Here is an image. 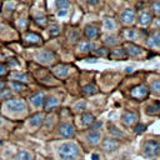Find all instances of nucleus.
Listing matches in <instances>:
<instances>
[{"instance_id": "24", "label": "nucleus", "mask_w": 160, "mask_h": 160, "mask_svg": "<svg viewBox=\"0 0 160 160\" xmlns=\"http://www.w3.org/2000/svg\"><path fill=\"white\" fill-rule=\"evenodd\" d=\"M94 120H95V118H94V115L90 114V112H84V114L81 115V122H82V125H85V126L91 125V122H92Z\"/></svg>"}, {"instance_id": "9", "label": "nucleus", "mask_w": 160, "mask_h": 160, "mask_svg": "<svg viewBox=\"0 0 160 160\" xmlns=\"http://www.w3.org/2000/svg\"><path fill=\"white\" fill-rule=\"evenodd\" d=\"M44 100H45V95H44V92H41V91L32 92V94L29 96V101H30L31 105H34L35 108L41 106L42 102H44Z\"/></svg>"}, {"instance_id": "6", "label": "nucleus", "mask_w": 160, "mask_h": 160, "mask_svg": "<svg viewBox=\"0 0 160 160\" xmlns=\"http://www.w3.org/2000/svg\"><path fill=\"white\" fill-rule=\"evenodd\" d=\"M124 49H125L126 54L130 55V56H138V55H140L142 52V49L139 45H136L134 42H130V41L124 44Z\"/></svg>"}, {"instance_id": "52", "label": "nucleus", "mask_w": 160, "mask_h": 160, "mask_svg": "<svg viewBox=\"0 0 160 160\" xmlns=\"http://www.w3.org/2000/svg\"><path fill=\"white\" fill-rule=\"evenodd\" d=\"M125 70H126V72H131L132 71V68H126Z\"/></svg>"}, {"instance_id": "39", "label": "nucleus", "mask_w": 160, "mask_h": 160, "mask_svg": "<svg viewBox=\"0 0 160 160\" xmlns=\"http://www.w3.org/2000/svg\"><path fill=\"white\" fill-rule=\"evenodd\" d=\"M144 130H146V125H144V124H136L134 126V131L135 132H141Z\"/></svg>"}, {"instance_id": "17", "label": "nucleus", "mask_w": 160, "mask_h": 160, "mask_svg": "<svg viewBox=\"0 0 160 160\" xmlns=\"http://www.w3.org/2000/svg\"><path fill=\"white\" fill-rule=\"evenodd\" d=\"M121 35H122L126 40H135V39L138 38L139 32H138L136 29H134V28H129V29H124V30L121 31Z\"/></svg>"}, {"instance_id": "7", "label": "nucleus", "mask_w": 160, "mask_h": 160, "mask_svg": "<svg viewBox=\"0 0 160 160\" xmlns=\"http://www.w3.org/2000/svg\"><path fill=\"white\" fill-rule=\"evenodd\" d=\"M120 20L122 24L125 25H130L132 24V21L135 20V11L132 9H125L121 14H120Z\"/></svg>"}, {"instance_id": "2", "label": "nucleus", "mask_w": 160, "mask_h": 160, "mask_svg": "<svg viewBox=\"0 0 160 160\" xmlns=\"http://www.w3.org/2000/svg\"><path fill=\"white\" fill-rule=\"evenodd\" d=\"M12 110V111H22L26 110V102L21 98H10L4 102V109Z\"/></svg>"}, {"instance_id": "44", "label": "nucleus", "mask_w": 160, "mask_h": 160, "mask_svg": "<svg viewBox=\"0 0 160 160\" xmlns=\"http://www.w3.org/2000/svg\"><path fill=\"white\" fill-rule=\"evenodd\" d=\"M4 74H6V68H5V65L0 64V75H4Z\"/></svg>"}, {"instance_id": "5", "label": "nucleus", "mask_w": 160, "mask_h": 160, "mask_svg": "<svg viewBox=\"0 0 160 160\" xmlns=\"http://www.w3.org/2000/svg\"><path fill=\"white\" fill-rule=\"evenodd\" d=\"M59 134L64 138H71L75 134V128L70 122H62L59 126Z\"/></svg>"}, {"instance_id": "23", "label": "nucleus", "mask_w": 160, "mask_h": 160, "mask_svg": "<svg viewBox=\"0 0 160 160\" xmlns=\"http://www.w3.org/2000/svg\"><path fill=\"white\" fill-rule=\"evenodd\" d=\"M44 120V114L42 112H36L30 116V124L34 126H39Z\"/></svg>"}, {"instance_id": "35", "label": "nucleus", "mask_w": 160, "mask_h": 160, "mask_svg": "<svg viewBox=\"0 0 160 160\" xmlns=\"http://www.w3.org/2000/svg\"><path fill=\"white\" fill-rule=\"evenodd\" d=\"M49 32H50V35H51V36H56V35H59V34H60L59 26H58V25H55V24H51V25L49 26Z\"/></svg>"}, {"instance_id": "22", "label": "nucleus", "mask_w": 160, "mask_h": 160, "mask_svg": "<svg viewBox=\"0 0 160 160\" xmlns=\"http://www.w3.org/2000/svg\"><path fill=\"white\" fill-rule=\"evenodd\" d=\"M126 55V51L124 48H116V49H112L110 51V58H115V59H124Z\"/></svg>"}, {"instance_id": "11", "label": "nucleus", "mask_w": 160, "mask_h": 160, "mask_svg": "<svg viewBox=\"0 0 160 160\" xmlns=\"http://www.w3.org/2000/svg\"><path fill=\"white\" fill-rule=\"evenodd\" d=\"M151 20H152L151 12L145 11V10L141 11L140 15H139V18H138V22H139V25H141V26H148V25L151 22Z\"/></svg>"}, {"instance_id": "36", "label": "nucleus", "mask_w": 160, "mask_h": 160, "mask_svg": "<svg viewBox=\"0 0 160 160\" xmlns=\"http://www.w3.org/2000/svg\"><path fill=\"white\" fill-rule=\"evenodd\" d=\"M95 91H96V86L92 85V84L86 85V86L82 88V92H84V94H92V92H95Z\"/></svg>"}, {"instance_id": "38", "label": "nucleus", "mask_w": 160, "mask_h": 160, "mask_svg": "<svg viewBox=\"0 0 160 160\" xmlns=\"http://www.w3.org/2000/svg\"><path fill=\"white\" fill-rule=\"evenodd\" d=\"M95 52H96V55H99V56H108V55H109V51H108L106 48H99L98 50H95Z\"/></svg>"}, {"instance_id": "12", "label": "nucleus", "mask_w": 160, "mask_h": 160, "mask_svg": "<svg viewBox=\"0 0 160 160\" xmlns=\"http://www.w3.org/2000/svg\"><path fill=\"white\" fill-rule=\"evenodd\" d=\"M119 146V142L115 140V139H110V138H106L105 140H102L101 142V148L106 151H112L115 150L116 148Z\"/></svg>"}, {"instance_id": "32", "label": "nucleus", "mask_w": 160, "mask_h": 160, "mask_svg": "<svg viewBox=\"0 0 160 160\" xmlns=\"http://www.w3.org/2000/svg\"><path fill=\"white\" fill-rule=\"evenodd\" d=\"M34 21L38 24V25H40V26H44L45 24H46V18L44 16V15H35L34 16Z\"/></svg>"}, {"instance_id": "28", "label": "nucleus", "mask_w": 160, "mask_h": 160, "mask_svg": "<svg viewBox=\"0 0 160 160\" xmlns=\"http://www.w3.org/2000/svg\"><path fill=\"white\" fill-rule=\"evenodd\" d=\"M85 108H86V102H85L84 100H80V101L75 102V105H74V111H75V112H80V111L85 110Z\"/></svg>"}, {"instance_id": "19", "label": "nucleus", "mask_w": 160, "mask_h": 160, "mask_svg": "<svg viewBox=\"0 0 160 160\" xmlns=\"http://www.w3.org/2000/svg\"><path fill=\"white\" fill-rule=\"evenodd\" d=\"M102 25H104L105 30H114L116 28V21L111 16H105L102 19Z\"/></svg>"}, {"instance_id": "14", "label": "nucleus", "mask_w": 160, "mask_h": 160, "mask_svg": "<svg viewBox=\"0 0 160 160\" xmlns=\"http://www.w3.org/2000/svg\"><path fill=\"white\" fill-rule=\"evenodd\" d=\"M52 71H54V74H55L56 76H59V78H65V76L68 75V72H69V66L65 65V64H58V65L54 66Z\"/></svg>"}, {"instance_id": "26", "label": "nucleus", "mask_w": 160, "mask_h": 160, "mask_svg": "<svg viewBox=\"0 0 160 160\" xmlns=\"http://www.w3.org/2000/svg\"><path fill=\"white\" fill-rule=\"evenodd\" d=\"M30 159H31L30 154H29L28 151H25V150L19 151V152L14 156V160H30Z\"/></svg>"}, {"instance_id": "34", "label": "nucleus", "mask_w": 160, "mask_h": 160, "mask_svg": "<svg viewBox=\"0 0 160 160\" xmlns=\"http://www.w3.org/2000/svg\"><path fill=\"white\" fill-rule=\"evenodd\" d=\"M151 10L155 12V15L160 16V0H155L151 4Z\"/></svg>"}, {"instance_id": "27", "label": "nucleus", "mask_w": 160, "mask_h": 160, "mask_svg": "<svg viewBox=\"0 0 160 160\" xmlns=\"http://www.w3.org/2000/svg\"><path fill=\"white\" fill-rule=\"evenodd\" d=\"M14 80H16V81H26L29 78H28V75L26 74H21V72H11V75H10Z\"/></svg>"}, {"instance_id": "10", "label": "nucleus", "mask_w": 160, "mask_h": 160, "mask_svg": "<svg viewBox=\"0 0 160 160\" xmlns=\"http://www.w3.org/2000/svg\"><path fill=\"white\" fill-rule=\"evenodd\" d=\"M130 94H131V96L135 98V99H142V98L146 96V94H148V88H146L145 85H142V84L136 85L135 88L131 89Z\"/></svg>"}, {"instance_id": "40", "label": "nucleus", "mask_w": 160, "mask_h": 160, "mask_svg": "<svg viewBox=\"0 0 160 160\" xmlns=\"http://www.w3.org/2000/svg\"><path fill=\"white\" fill-rule=\"evenodd\" d=\"M78 39H79V32L76 30H72L71 34L69 35V40L70 41H74V40H78Z\"/></svg>"}, {"instance_id": "49", "label": "nucleus", "mask_w": 160, "mask_h": 160, "mask_svg": "<svg viewBox=\"0 0 160 160\" xmlns=\"http://www.w3.org/2000/svg\"><path fill=\"white\" fill-rule=\"evenodd\" d=\"M90 5H95V4H98V0H86Z\"/></svg>"}, {"instance_id": "16", "label": "nucleus", "mask_w": 160, "mask_h": 160, "mask_svg": "<svg viewBox=\"0 0 160 160\" xmlns=\"http://www.w3.org/2000/svg\"><path fill=\"white\" fill-rule=\"evenodd\" d=\"M100 132L99 131H96V130H90L88 134H86V140H88V142L89 144H91V145H95V144H98L99 142V140H100Z\"/></svg>"}, {"instance_id": "41", "label": "nucleus", "mask_w": 160, "mask_h": 160, "mask_svg": "<svg viewBox=\"0 0 160 160\" xmlns=\"http://www.w3.org/2000/svg\"><path fill=\"white\" fill-rule=\"evenodd\" d=\"M101 125H102V122H101V121H95V120H94V121L91 122V125H90V126H91V130H98Z\"/></svg>"}, {"instance_id": "53", "label": "nucleus", "mask_w": 160, "mask_h": 160, "mask_svg": "<svg viewBox=\"0 0 160 160\" xmlns=\"http://www.w3.org/2000/svg\"><path fill=\"white\" fill-rule=\"evenodd\" d=\"M0 120H1V118H0Z\"/></svg>"}, {"instance_id": "31", "label": "nucleus", "mask_w": 160, "mask_h": 160, "mask_svg": "<svg viewBox=\"0 0 160 160\" xmlns=\"http://www.w3.org/2000/svg\"><path fill=\"white\" fill-rule=\"evenodd\" d=\"M109 131H110V134H112V135L116 136V138H122V136H124V134H122L116 126H114V125H109Z\"/></svg>"}, {"instance_id": "18", "label": "nucleus", "mask_w": 160, "mask_h": 160, "mask_svg": "<svg viewBox=\"0 0 160 160\" xmlns=\"http://www.w3.org/2000/svg\"><path fill=\"white\" fill-rule=\"evenodd\" d=\"M24 40L28 44H39L41 40V36L39 34H35V32H26L24 35Z\"/></svg>"}, {"instance_id": "46", "label": "nucleus", "mask_w": 160, "mask_h": 160, "mask_svg": "<svg viewBox=\"0 0 160 160\" xmlns=\"http://www.w3.org/2000/svg\"><path fill=\"white\" fill-rule=\"evenodd\" d=\"M58 15H59V16H64V15H66V9H59Z\"/></svg>"}, {"instance_id": "20", "label": "nucleus", "mask_w": 160, "mask_h": 160, "mask_svg": "<svg viewBox=\"0 0 160 160\" xmlns=\"http://www.w3.org/2000/svg\"><path fill=\"white\" fill-rule=\"evenodd\" d=\"M59 104V100L55 98V96H48L45 99V104H44V109L45 110H51L52 108L58 106Z\"/></svg>"}, {"instance_id": "29", "label": "nucleus", "mask_w": 160, "mask_h": 160, "mask_svg": "<svg viewBox=\"0 0 160 160\" xmlns=\"http://www.w3.org/2000/svg\"><path fill=\"white\" fill-rule=\"evenodd\" d=\"M102 41H104L105 45H115L118 42V39L115 36H112V35H106Z\"/></svg>"}, {"instance_id": "13", "label": "nucleus", "mask_w": 160, "mask_h": 160, "mask_svg": "<svg viewBox=\"0 0 160 160\" xmlns=\"http://www.w3.org/2000/svg\"><path fill=\"white\" fill-rule=\"evenodd\" d=\"M138 119V114L134 111H125L121 116V121L124 125H131Z\"/></svg>"}, {"instance_id": "25", "label": "nucleus", "mask_w": 160, "mask_h": 160, "mask_svg": "<svg viewBox=\"0 0 160 160\" xmlns=\"http://www.w3.org/2000/svg\"><path fill=\"white\" fill-rule=\"evenodd\" d=\"M159 110H160V102H159V101H156V102H154V104H150V105H148V108H146V112H148L149 115L158 114Z\"/></svg>"}, {"instance_id": "4", "label": "nucleus", "mask_w": 160, "mask_h": 160, "mask_svg": "<svg viewBox=\"0 0 160 160\" xmlns=\"http://www.w3.org/2000/svg\"><path fill=\"white\" fill-rule=\"evenodd\" d=\"M35 59L41 62V64H50L54 59H55V55L52 51L50 50H40L36 55H35Z\"/></svg>"}, {"instance_id": "48", "label": "nucleus", "mask_w": 160, "mask_h": 160, "mask_svg": "<svg viewBox=\"0 0 160 160\" xmlns=\"http://www.w3.org/2000/svg\"><path fill=\"white\" fill-rule=\"evenodd\" d=\"M91 160H99V155L98 154H92L91 155Z\"/></svg>"}, {"instance_id": "37", "label": "nucleus", "mask_w": 160, "mask_h": 160, "mask_svg": "<svg viewBox=\"0 0 160 160\" xmlns=\"http://www.w3.org/2000/svg\"><path fill=\"white\" fill-rule=\"evenodd\" d=\"M150 88H151V90H152V91L160 92V79H155V80H152V82H151Z\"/></svg>"}, {"instance_id": "42", "label": "nucleus", "mask_w": 160, "mask_h": 160, "mask_svg": "<svg viewBox=\"0 0 160 160\" xmlns=\"http://www.w3.org/2000/svg\"><path fill=\"white\" fill-rule=\"evenodd\" d=\"M18 24H19V26H20V28H24V26L26 25V19H20Z\"/></svg>"}, {"instance_id": "21", "label": "nucleus", "mask_w": 160, "mask_h": 160, "mask_svg": "<svg viewBox=\"0 0 160 160\" xmlns=\"http://www.w3.org/2000/svg\"><path fill=\"white\" fill-rule=\"evenodd\" d=\"M94 48H95V44L90 42L89 40H81V41L79 42V46H78V49H79L80 51H90V50H92Z\"/></svg>"}, {"instance_id": "33", "label": "nucleus", "mask_w": 160, "mask_h": 160, "mask_svg": "<svg viewBox=\"0 0 160 160\" xmlns=\"http://www.w3.org/2000/svg\"><path fill=\"white\" fill-rule=\"evenodd\" d=\"M55 6L58 9H68L69 8V1L68 0H55Z\"/></svg>"}, {"instance_id": "1", "label": "nucleus", "mask_w": 160, "mask_h": 160, "mask_svg": "<svg viewBox=\"0 0 160 160\" xmlns=\"http://www.w3.org/2000/svg\"><path fill=\"white\" fill-rule=\"evenodd\" d=\"M79 154V148L75 142H65L59 148V155L61 159H72Z\"/></svg>"}, {"instance_id": "15", "label": "nucleus", "mask_w": 160, "mask_h": 160, "mask_svg": "<svg viewBox=\"0 0 160 160\" xmlns=\"http://www.w3.org/2000/svg\"><path fill=\"white\" fill-rule=\"evenodd\" d=\"M84 32H85V35H86L88 38L95 39V38L99 35V29H98L94 24H88V25L85 26V29H84Z\"/></svg>"}, {"instance_id": "30", "label": "nucleus", "mask_w": 160, "mask_h": 160, "mask_svg": "<svg viewBox=\"0 0 160 160\" xmlns=\"http://www.w3.org/2000/svg\"><path fill=\"white\" fill-rule=\"evenodd\" d=\"M10 88H11V90L20 91V90H24V89L26 88V85H25V84H20V82H18V81H11V82H10Z\"/></svg>"}, {"instance_id": "3", "label": "nucleus", "mask_w": 160, "mask_h": 160, "mask_svg": "<svg viewBox=\"0 0 160 160\" xmlns=\"http://www.w3.org/2000/svg\"><path fill=\"white\" fill-rule=\"evenodd\" d=\"M159 150H160V142L158 140H148L142 146V151L146 158H152L158 155Z\"/></svg>"}, {"instance_id": "47", "label": "nucleus", "mask_w": 160, "mask_h": 160, "mask_svg": "<svg viewBox=\"0 0 160 160\" xmlns=\"http://www.w3.org/2000/svg\"><path fill=\"white\" fill-rule=\"evenodd\" d=\"M96 60H98L96 58H86L85 59V61H88V62H95Z\"/></svg>"}, {"instance_id": "8", "label": "nucleus", "mask_w": 160, "mask_h": 160, "mask_svg": "<svg viewBox=\"0 0 160 160\" xmlns=\"http://www.w3.org/2000/svg\"><path fill=\"white\" fill-rule=\"evenodd\" d=\"M146 45L149 48H155L160 45V30H154L146 39Z\"/></svg>"}, {"instance_id": "50", "label": "nucleus", "mask_w": 160, "mask_h": 160, "mask_svg": "<svg viewBox=\"0 0 160 160\" xmlns=\"http://www.w3.org/2000/svg\"><path fill=\"white\" fill-rule=\"evenodd\" d=\"M5 88V82L2 80H0V89H4Z\"/></svg>"}, {"instance_id": "45", "label": "nucleus", "mask_w": 160, "mask_h": 160, "mask_svg": "<svg viewBox=\"0 0 160 160\" xmlns=\"http://www.w3.org/2000/svg\"><path fill=\"white\" fill-rule=\"evenodd\" d=\"M12 8H14V2H5V9L11 10Z\"/></svg>"}, {"instance_id": "43", "label": "nucleus", "mask_w": 160, "mask_h": 160, "mask_svg": "<svg viewBox=\"0 0 160 160\" xmlns=\"http://www.w3.org/2000/svg\"><path fill=\"white\" fill-rule=\"evenodd\" d=\"M8 64H9L10 66H16V65H18V61H16L15 59H10V60L8 61Z\"/></svg>"}, {"instance_id": "51", "label": "nucleus", "mask_w": 160, "mask_h": 160, "mask_svg": "<svg viewBox=\"0 0 160 160\" xmlns=\"http://www.w3.org/2000/svg\"><path fill=\"white\" fill-rule=\"evenodd\" d=\"M155 25H156V26H158V28L160 29V19H158V20L155 21Z\"/></svg>"}]
</instances>
